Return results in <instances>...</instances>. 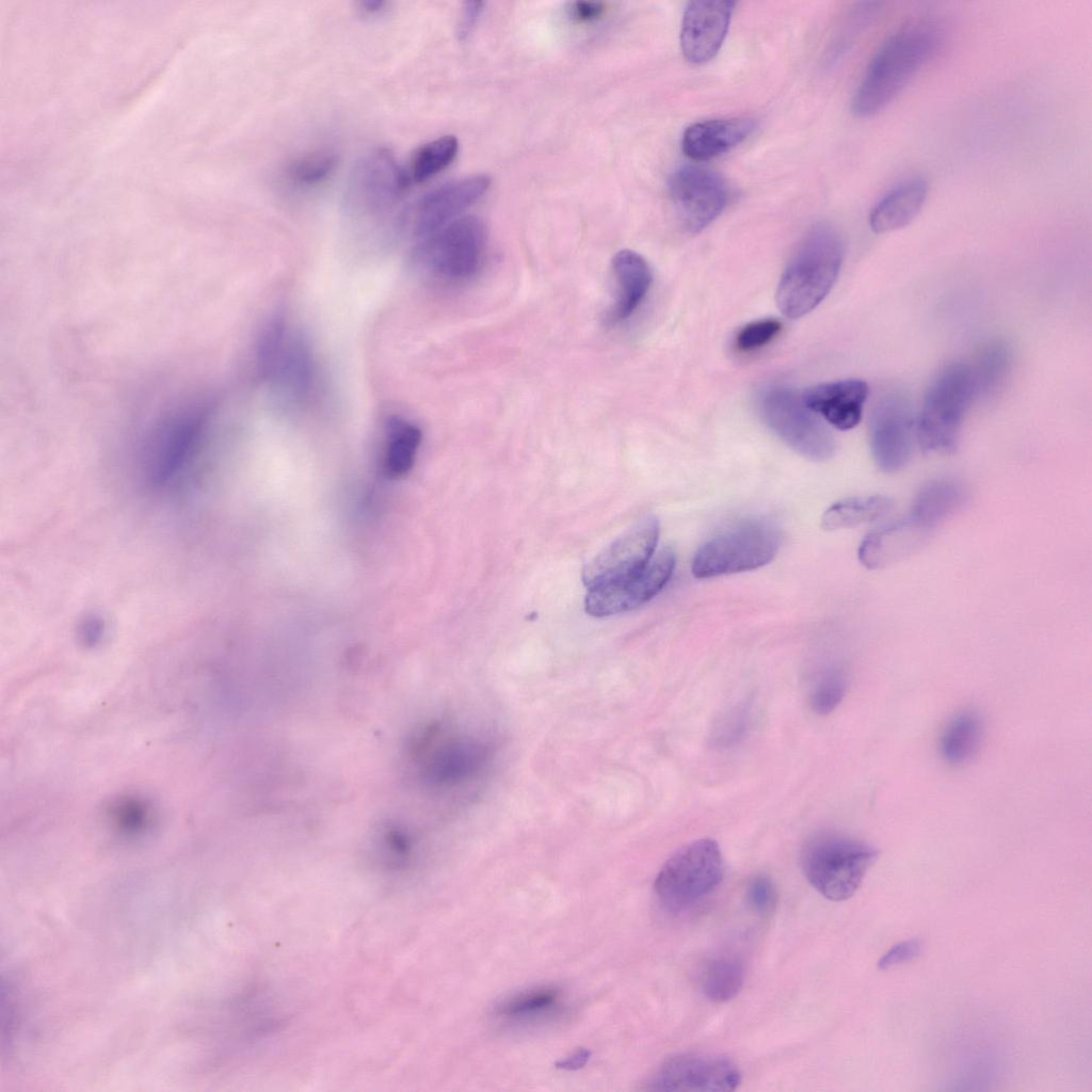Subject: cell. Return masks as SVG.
Segmentation results:
<instances>
[{
    "label": "cell",
    "mask_w": 1092,
    "mask_h": 1092,
    "mask_svg": "<svg viewBox=\"0 0 1092 1092\" xmlns=\"http://www.w3.org/2000/svg\"><path fill=\"white\" fill-rule=\"evenodd\" d=\"M944 30L934 18L905 22L880 46L869 62L851 102L857 117H870L892 103L935 55Z\"/></svg>",
    "instance_id": "cell-1"
},
{
    "label": "cell",
    "mask_w": 1092,
    "mask_h": 1092,
    "mask_svg": "<svg viewBox=\"0 0 1092 1092\" xmlns=\"http://www.w3.org/2000/svg\"><path fill=\"white\" fill-rule=\"evenodd\" d=\"M842 257L838 231L828 223L813 225L780 278L775 300L781 312L799 319L815 309L833 288Z\"/></svg>",
    "instance_id": "cell-2"
},
{
    "label": "cell",
    "mask_w": 1092,
    "mask_h": 1092,
    "mask_svg": "<svg viewBox=\"0 0 1092 1092\" xmlns=\"http://www.w3.org/2000/svg\"><path fill=\"white\" fill-rule=\"evenodd\" d=\"M978 396L973 367L946 366L930 384L916 419V441L925 452L957 449L966 412Z\"/></svg>",
    "instance_id": "cell-3"
},
{
    "label": "cell",
    "mask_w": 1092,
    "mask_h": 1092,
    "mask_svg": "<svg viewBox=\"0 0 1092 1092\" xmlns=\"http://www.w3.org/2000/svg\"><path fill=\"white\" fill-rule=\"evenodd\" d=\"M878 850L850 836L823 831L810 836L801 852L805 878L824 898L844 901L861 886Z\"/></svg>",
    "instance_id": "cell-4"
},
{
    "label": "cell",
    "mask_w": 1092,
    "mask_h": 1092,
    "mask_svg": "<svg viewBox=\"0 0 1092 1092\" xmlns=\"http://www.w3.org/2000/svg\"><path fill=\"white\" fill-rule=\"evenodd\" d=\"M723 873L719 845L702 838L686 845L663 864L654 882L655 894L664 909L681 912L712 893Z\"/></svg>",
    "instance_id": "cell-5"
},
{
    "label": "cell",
    "mask_w": 1092,
    "mask_h": 1092,
    "mask_svg": "<svg viewBox=\"0 0 1092 1092\" xmlns=\"http://www.w3.org/2000/svg\"><path fill=\"white\" fill-rule=\"evenodd\" d=\"M780 544V531L770 521L741 523L698 548L692 561V574L706 579L756 569L774 558Z\"/></svg>",
    "instance_id": "cell-6"
},
{
    "label": "cell",
    "mask_w": 1092,
    "mask_h": 1092,
    "mask_svg": "<svg viewBox=\"0 0 1092 1092\" xmlns=\"http://www.w3.org/2000/svg\"><path fill=\"white\" fill-rule=\"evenodd\" d=\"M757 408L767 427L796 452L813 461H825L835 440L825 424L793 388L770 384L757 394Z\"/></svg>",
    "instance_id": "cell-7"
},
{
    "label": "cell",
    "mask_w": 1092,
    "mask_h": 1092,
    "mask_svg": "<svg viewBox=\"0 0 1092 1092\" xmlns=\"http://www.w3.org/2000/svg\"><path fill=\"white\" fill-rule=\"evenodd\" d=\"M486 228L477 216H461L420 239L416 256L440 280L459 284L481 269L486 248Z\"/></svg>",
    "instance_id": "cell-8"
},
{
    "label": "cell",
    "mask_w": 1092,
    "mask_h": 1092,
    "mask_svg": "<svg viewBox=\"0 0 1092 1092\" xmlns=\"http://www.w3.org/2000/svg\"><path fill=\"white\" fill-rule=\"evenodd\" d=\"M411 179L394 154L378 148L356 164L348 190L349 205L363 215L383 216L402 200Z\"/></svg>",
    "instance_id": "cell-9"
},
{
    "label": "cell",
    "mask_w": 1092,
    "mask_h": 1092,
    "mask_svg": "<svg viewBox=\"0 0 1092 1092\" xmlns=\"http://www.w3.org/2000/svg\"><path fill=\"white\" fill-rule=\"evenodd\" d=\"M670 197L682 229L696 234L725 209L728 188L716 172L698 165H684L669 181Z\"/></svg>",
    "instance_id": "cell-10"
},
{
    "label": "cell",
    "mask_w": 1092,
    "mask_h": 1092,
    "mask_svg": "<svg viewBox=\"0 0 1092 1092\" xmlns=\"http://www.w3.org/2000/svg\"><path fill=\"white\" fill-rule=\"evenodd\" d=\"M916 420L908 400L889 392L874 405L868 424L869 445L877 466L895 472L910 462L916 440Z\"/></svg>",
    "instance_id": "cell-11"
},
{
    "label": "cell",
    "mask_w": 1092,
    "mask_h": 1092,
    "mask_svg": "<svg viewBox=\"0 0 1092 1092\" xmlns=\"http://www.w3.org/2000/svg\"><path fill=\"white\" fill-rule=\"evenodd\" d=\"M676 557L663 548L637 574L625 579L589 589L584 608L596 617L632 610L656 596L668 583Z\"/></svg>",
    "instance_id": "cell-12"
},
{
    "label": "cell",
    "mask_w": 1092,
    "mask_h": 1092,
    "mask_svg": "<svg viewBox=\"0 0 1092 1092\" xmlns=\"http://www.w3.org/2000/svg\"><path fill=\"white\" fill-rule=\"evenodd\" d=\"M659 531L654 516L636 523L584 566L583 583L592 589L640 572L653 558Z\"/></svg>",
    "instance_id": "cell-13"
},
{
    "label": "cell",
    "mask_w": 1092,
    "mask_h": 1092,
    "mask_svg": "<svg viewBox=\"0 0 1092 1092\" xmlns=\"http://www.w3.org/2000/svg\"><path fill=\"white\" fill-rule=\"evenodd\" d=\"M741 1082L737 1064L721 1055L684 1053L667 1059L648 1080L657 1091H734Z\"/></svg>",
    "instance_id": "cell-14"
},
{
    "label": "cell",
    "mask_w": 1092,
    "mask_h": 1092,
    "mask_svg": "<svg viewBox=\"0 0 1092 1092\" xmlns=\"http://www.w3.org/2000/svg\"><path fill=\"white\" fill-rule=\"evenodd\" d=\"M205 423L204 408L190 407L162 424L149 453L147 477L152 485H165L184 469L200 443Z\"/></svg>",
    "instance_id": "cell-15"
},
{
    "label": "cell",
    "mask_w": 1092,
    "mask_h": 1092,
    "mask_svg": "<svg viewBox=\"0 0 1092 1092\" xmlns=\"http://www.w3.org/2000/svg\"><path fill=\"white\" fill-rule=\"evenodd\" d=\"M735 5L734 1L723 0L688 3L679 35L686 61L698 65L716 57L726 37Z\"/></svg>",
    "instance_id": "cell-16"
},
{
    "label": "cell",
    "mask_w": 1092,
    "mask_h": 1092,
    "mask_svg": "<svg viewBox=\"0 0 1092 1092\" xmlns=\"http://www.w3.org/2000/svg\"><path fill=\"white\" fill-rule=\"evenodd\" d=\"M486 175H471L445 183L425 194L413 212V232L423 239L461 218L488 189Z\"/></svg>",
    "instance_id": "cell-17"
},
{
    "label": "cell",
    "mask_w": 1092,
    "mask_h": 1092,
    "mask_svg": "<svg viewBox=\"0 0 1092 1092\" xmlns=\"http://www.w3.org/2000/svg\"><path fill=\"white\" fill-rule=\"evenodd\" d=\"M933 531V527L910 514L865 536L858 559L869 569L886 567L918 550Z\"/></svg>",
    "instance_id": "cell-18"
},
{
    "label": "cell",
    "mask_w": 1092,
    "mask_h": 1092,
    "mask_svg": "<svg viewBox=\"0 0 1092 1092\" xmlns=\"http://www.w3.org/2000/svg\"><path fill=\"white\" fill-rule=\"evenodd\" d=\"M868 385L847 379L813 386L802 394L805 405L838 430H850L862 419Z\"/></svg>",
    "instance_id": "cell-19"
},
{
    "label": "cell",
    "mask_w": 1092,
    "mask_h": 1092,
    "mask_svg": "<svg viewBox=\"0 0 1092 1092\" xmlns=\"http://www.w3.org/2000/svg\"><path fill=\"white\" fill-rule=\"evenodd\" d=\"M755 127V121L750 117L697 122L685 130L681 149L691 160L707 161L736 147Z\"/></svg>",
    "instance_id": "cell-20"
},
{
    "label": "cell",
    "mask_w": 1092,
    "mask_h": 1092,
    "mask_svg": "<svg viewBox=\"0 0 1092 1092\" xmlns=\"http://www.w3.org/2000/svg\"><path fill=\"white\" fill-rule=\"evenodd\" d=\"M615 299L607 322L616 324L630 318L644 301L653 280L647 261L637 252L622 250L612 259Z\"/></svg>",
    "instance_id": "cell-21"
},
{
    "label": "cell",
    "mask_w": 1092,
    "mask_h": 1092,
    "mask_svg": "<svg viewBox=\"0 0 1092 1092\" xmlns=\"http://www.w3.org/2000/svg\"><path fill=\"white\" fill-rule=\"evenodd\" d=\"M928 195L925 178L911 177L890 189L872 207L869 226L876 234H885L905 227L920 212Z\"/></svg>",
    "instance_id": "cell-22"
},
{
    "label": "cell",
    "mask_w": 1092,
    "mask_h": 1092,
    "mask_svg": "<svg viewBox=\"0 0 1092 1092\" xmlns=\"http://www.w3.org/2000/svg\"><path fill=\"white\" fill-rule=\"evenodd\" d=\"M312 381L314 360L309 343L302 334L289 332L268 383L276 388L277 394L299 402L308 396Z\"/></svg>",
    "instance_id": "cell-23"
},
{
    "label": "cell",
    "mask_w": 1092,
    "mask_h": 1092,
    "mask_svg": "<svg viewBox=\"0 0 1092 1092\" xmlns=\"http://www.w3.org/2000/svg\"><path fill=\"white\" fill-rule=\"evenodd\" d=\"M487 749L475 739H452L433 752L427 766L430 781L454 784L476 774L486 762Z\"/></svg>",
    "instance_id": "cell-24"
},
{
    "label": "cell",
    "mask_w": 1092,
    "mask_h": 1092,
    "mask_svg": "<svg viewBox=\"0 0 1092 1092\" xmlns=\"http://www.w3.org/2000/svg\"><path fill=\"white\" fill-rule=\"evenodd\" d=\"M893 507V499L883 495L846 498L833 503L823 513L821 527L830 531L854 528L882 518Z\"/></svg>",
    "instance_id": "cell-25"
},
{
    "label": "cell",
    "mask_w": 1092,
    "mask_h": 1092,
    "mask_svg": "<svg viewBox=\"0 0 1092 1092\" xmlns=\"http://www.w3.org/2000/svg\"><path fill=\"white\" fill-rule=\"evenodd\" d=\"M744 976V965L738 957L717 956L704 965L700 977L701 990L710 1001L725 1002L739 993Z\"/></svg>",
    "instance_id": "cell-26"
},
{
    "label": "cell",
    "mask_w": 1092,
    "mask_h": 1092,
    "mask_svg": "<svg viewBox=\"0 0 1092 1092\" xmlns=\"http://www.w3.org/2000/svg\"><path fill=\"white\" fill-rule=\"evenodd\" d=\"M982 737V722L977 712L966 710L958 713L947 724L941 738V752L950 764L968 761L979 749Z\"/></svg>",
    "instance_id": "cell-27"
},
{
    "label": "cell",
    "mask_w": 1092,
    "mask_h": 1092,
    "mask_svg": "<svg viewBox=\"0 0 1092 1092\" xmlns=\"http://www.w3.org/2000/svg\"><path fill=\"white\" fill-rule=\"evenodd\" d=\"M384 468L396 478L406 473L415 460L421 441V431L413 423L394 418L388 422Z\"/></svg>",
    "instance_id": "cell-28"
},
{
    "label": "cell",
    "mask_w": 1092,
    "mask_h": 1092,
    "mask_svg": "<svg viewBox=\"0 0 1092 1092\" xmlns=\"http://www.w3.org/2000/svg\"><path fill=\"white\" fill-rule=\"evenodd\" d=\"M963 493L953 483L931 482L916 497L911 515L935 528L962 503Z\"/></svg>",
    "instance_id": "cell-29"
},
{
    "label": "cell",
    "mask_w": 1092,
    "mask_h": 1092,
    "mask_svg": "<svg viewBox=\"0 0 1092 1092\" xmlns=\"http://www.w3.org/2000/svg\"><path fill=\"white\" fill-rule=\"evenodd\" d=\"M459 141L454 135H443L415 150L407 174L414 182H423L446 168L455 158Z\"/></svg>",
    "instance_id": "cell-30"
},
{
    "label": "cell",
    "mask_w": 1092,
    "mask_h": 1092,
    "mask_svg": "<svg viewBox=\"0 0 1092 1092\" xmlns=\"http://www.w3.org/2000/svg\"><path fill=\"white\" fill-rule=\"evenodd\" d=\"M288 334L286 319L282 312L273 315L264 324L256 351L257 370L262 381L269 382L271 379Z\"/></svg>",
    "instance_id": "cell-31"
},
{
    "label": "cell",
    "mask_w": 1092,
    "mask_h": 1092,
    "mask_svg": "<svg viewBox=\"0 0 1092 1092\" xmlns=\"http://www.w3.org/2000/svg\"><path fill=\"white\" fill-rule=\"evenodd\" d=\"M337 157L328 150H317L294 159L289 167V177L299 184L314 186L326 180L335 171Z\"/></svg>",
    "instance_id": "cell-32"
},
{
    "label": "cell",
    "mask_w": 1092,
    "mask_h": 1092,
    "mask_svg": "<svg viewBox=\"0 0 1092 1092\" xmlns=\"http://www.w3.org/2000/svg\"><path fill=\"white\" fill-rule=\"evenodd\" d=\"M847 689V678L839 669L824 671L814 682L809 692V705L819 714L832 712L841 702Z\"/></svg>",
    "instance_id": "cell-33"
},
{
    "label": "cell",
    "mask_w": 1092,
    "mask_h": 1092,
    "mask_svg": "<svg viewBox=\"0 0 1092 1092\" xmlns=\"http://www.w3.org/2000/svg\"><path fill=\"white\" fill-rule=\"evenodd\" d=\"M1010 354L1001 344H994L980 356L977 366L973 367L978 396L987 394L999 386L1009 368Z\"/></svg>",
    "instance_id": "cell-34"
},
{
    "label": "cell",
    "mask_w": 1092,
    "mask_h": 1092,
    "mask_svg": "<svg viewBox=\"0 0 1092 1092\" xmlns=\"http://www.w3.org/2000/svg\"><path fill=\"white\" fill-rule=\"evenodd\" d=\"M750 720L745 704H739L725 712L712 729L711 741L718 748H729L744 736Z\"/></svg>",
    "instance_id": "cell-35"
},
{
    "label": "cell",
    "mask_w": 1092,
    "mask_h": 1092,
    "mask_svg": "<svg viewBox=\"0 0 1092 1092\" xmlns=\"http://www.w3.org/2000/svg\"><path fill=\"white\" fill-rule=\"evenodd\" d=\"M558 992L553 989H537L525 992L498 1008L503 1016H520L547 1009L557 1000Z\"/></svg>",
    "instance_id": "cell-36"
},
{
    "label": "cell",
    "mask_w": 1092,
    "mask_h": 1092,
    "mask_svg": "<svg viewBox=\"0 0 1092 1092\" xmlns=\"http://www.w3.org/2000/svg\"><path fill=\"white\" fill-rule=\"evenodd\" d=\"M781 330L782 323L776 319L753 321L738 332L735 346L742 352L756 351L771 342Z\"/></svg>",
    "instance_id": "cell-37"
},
{
    "label": "cell",
    "mask_w": 1092,
    "mask_h": 1092,
    "mask_svg": "<svg viewBox=\"0 0 1092 1092\" xmlns=\"http://www.w3.org/2000/svg\"><path fill=\"white\" fill-rule=\"evenodd\" d=\"M748 906L758 915L770 914L777 901V893L771 879L766 874L753 877L745 890Z\"/></svg>",
    "instance_id": "cell-38"
},
{
    "label": "cell",
    "mask_w": 1092,
    "mask_h": 1092,
    "mask_svg": "<svg viewBox=\"0 0 1092 1092\" xmlns=\"http://www.w3.org/2000/svg\"><path fill=\"white\" fill-rule=\"evenodd\" d=\"M924 943L919 938H910L894 945L879 960L878 968L885 970L896 965L916 959L922 950Z\"/></svg>",
    "instance_id": "cell-39"
},
{
    "label": "cell",
    "mask_w": 1092,
    "mask_h": 1092,
    "mask_svg": "<svg viewBox=\"0 0 1092 1092\" xmlns=\"http://www.w3.org/2000/svg\"><path fill=\"white\" fill-rule=\"evenodd\" d=\"M105 630V623L97 614L85 615L78 627L79 638L86 645L98 643L102 639Z\"/></svg>",
    "instance_id": "cell-40"
},
{
    "label": "cell",
    "mask_w": 1092,
    "mask_h": 1092,
    "mask_svg": "<svg viewBox=\"0 0 1092 1092\" xmlns=\"http://www.w3.org/2000/svg\"><path fill=\"white\" fill-rule=\"evenodd\" d=\"M605 10L600 2L578 1L572 4L571 12L579 21H589L599 17Z\"/></svg>",
    "instance_id": "cell-41"
},
{
    "label": "cell",
    "mask_w": 1092,
    "mask_h": 1092,
    "mask_svg": "<svg viewBox=\"0 0 1092 1092\" xmlns=\"http://www.w3.org/2000/svg\"><path fill=\"white\" fill-rule=\"evenodd\" d=\"M590 1056H591V1053L588 1049L579 1048L576 1051H574L571 1056H568L565 1059L560 1060L559 1062H557L556 1065L559 1069L568 1070V1071L578 1070V1069L582 1067L583 1065H585V1063L590 1059Z\"/></svg>",
    "instance_id": "cell-42"
},
{
    "label": "cell",
    "mask_w": 1092,
    "mask_h": 1092,
    "mask_svg": "<svg viewBox=\"0 0 1092 1092\" xmlns=\"http://www.w3.org/2000/svg\"><path fill=\"white\" fill-rule=\"evenodd\" d=\"M481 2H467L460 23V33L467 34L481 11Z\"/></svg>",
    "instance_id": "cell-43"
},
{
    "label": "cell",
    "mask_w": 1092,
    "mask_h": 1092,
    "mask_svg": "<svg viewBox=\"0 0 1092 1092\" xmlns=\"http://www.w3.org/2000/svg\"><path fill=\"white\" fill-rule=\"evenodd\" d=\"M387 2L381 0H367L359 3V9L366 14H376L385 10Z\"/></svg>",
    "instance_id": "cell-44"
}]
</instances>
